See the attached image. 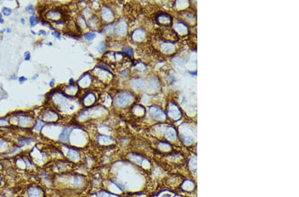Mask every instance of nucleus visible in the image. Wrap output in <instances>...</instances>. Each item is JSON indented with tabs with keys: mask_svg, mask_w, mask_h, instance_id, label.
Instances as JSON below:
<instances>
[{
	"mask_svg": "<svg viewBox=\"0 0 299 197\" xmlns=\"http://www.w3.org/2000/svg\"><path fill=\"white\" fill-rule=\"evenodd\" d=\"M165 134H166L167 137L170 139H174L176 137V133L172 128L168 129Z\"/></svg>",
	"mask_w": 299,
	"mask_h": 197,
	"instance_id": "4be33fe9",
	"label": "nucleus"
},
{
	"mask_svg": "<svg viewBox=\"0 0 299 197\" xmlns=\"http://www.w3.org/2000/svg\"><path fill=\"white\" fill-rule=\"evenodd\" d=\"M12 148L11 143L6 138L0 136V153L5 155Z\"/></svg>",
	"mask_w": 299,
	"mask_h": 197,
	"instance_id": "6e6552de",
	"label": "nucleus"
},
{
	"mask_svg": "<svg viewBox=\"0 0 299 197\" xmlns=\"http://www.w3.org/2000/svg\"><path fill=\"white\" fill-rule=\"evenodd\" d=\"M54 84H55V80L54 79H53V80H51V82H50L49 85L51 87H53V86H54Z\"/></svg>",
	"mask_w": 299,
	"mask_h": 197,
	"instance_id": "f704fd0d",
	"label": "nucleus"
},
{
	"mask_svg": "<svg viewBox=\"0 0 299 197\" xmlns=\"http://www.w3.org/2000/svg\"><path fill=\"white\" fill-rule=\"evenodd\" d=\"M144 37H145L144 31L141 29H137V30L134 31L132 33V39L134 41H137V42L144 39Z\"/></svg>",
	"mask_w": 299,
	"mask_h": 197,
	"instance_id": "4468645a",
	"label": "nucleus"
},
{
	"mask_svg": "<svg viewBox=\"0 0 299 197\" xmlns=\"http://www.w3.org/2000/svg\"><path fill=\"white\" fill-rule=\"evenodd\" d=\"M95 37H96V33H88L84 35L85 39L87 40L88 41H93Z\"/></svg>",
	"mask_w": 299,
	"mask_h": 197,
	"instance_id": "b1692460",
	"label": "nucleus"
},
{
	"mask_svg": "<svg viewBox=\"0 0 299 197\" xmlns=\"http://www.w3.org/2000/svg\"><path fill=\"white\" fill-rule=\"evenodd\" d=\"M46 17L49 19L53 20V21L56 22V20H59L62 17V13L60 11L57 10H53L49 11V12L47 13Z\"/></svg>",
	"mask_w": 299,
	"mask_h": 197,
	"instance_id": "f8f14e48",
	"label": "nucleus"
},
{
	"mask_svg": "<svg viewBox=\"0 0 299 197\" xmlns=\"http://www.w3.org/2000/svg\"><path fill=\"white\" fill-rule=\"evenodd\" d=\"M5 183V179L4 175H2L1 173H0V187H1Z\"/></svg>",
	"mask_w": 299,
	"mask_h": 197,
	"instance_id": "2f4dec72",
	"label": "nucleus"
},
{
	"mask_svg": "<svg viewBox=\"0 0 299 197\" xmlns=\"http://www.w3.org/2000/svg\"><path fill=\"white\" fill-rule=\"evenodd\" d=\"M5 31H6L7 33H10L11 32V29L10 28H7L6 29H5Z\"/></svg>",
	"mask_w": 299,
	"mask_h": 197,
	"instance_id": "58836bf2",
	"label": "nucleus"
},
{
	"mask_svg": "<svg viewBox=\"0 0 299 197\" xmlns=\"http://www.w3.org/2000/svg\"><path fill=\"white\" fill-rule=\"evenodd\" d=\"M27 80V78H25V76H21V77H19V83L21 84V83H23V82H24Z\"/></svg>",
	"mask_w": 299,
	"mask_h": 197,
	"instance_id": "473e14b6",
	"label": "nucleus"
},
{
	"mask_svg": "<svg viewBox=\"0 0 299 197\" xmlns=\"http://www.w3.org/2000/svg\"><path fill=\"white\" fill-rule=\"evenodd\" d=\"M97 195L99 197H112L111 194L106 192H99L97 194Z\"/></svg>",
	"mask_w": 299,
	"mask_h": 197,
	"instance_id": "c85d7f7f",
	"label": "nucleus"
},
{
	"mask_svg": "<svg viewBox=\"0 0 299 197\" xmlns=\"http://www.w3.org/2000/svg\"><path fill=\"white\" fill-rule=\"evenodd\" d=\"M17 123L21 129H29L33 128L35 123V119L31 115L27 113H19L17 116Z\"/></svg>",
	"mask_w": 299,
	"mask_h": 197,
	"instance_id": "f257e3e1",
	"label": "nucleus"
},
{
	"mask_svg": "<svg viewBox=\"0 0 299 197\" xmlns=\"http://www.w3.org/2000/svg\"><path fill=\"white\" fill-rule=\"evenodd\" d=\"M21 21H22V23H23V24H25V19H23V18H22V19H21Z\"/></svg>",
	"mask_w": 299,
	"mask_h": 197,
	"instance_id": "ea45409f",
	"label": "nucleus"
},
{
	"mask_svg": "<svg viewBox=\"0 0 299 197\" xmlns=\"http://www.w3.org/2000/svg\"><path fill=\"white\" fill-rule=\"evenodd\" d=\"M4 31H5V29H3V30H1V31H0V33H1V34H2V33H4Z\"/></svg>",
	"mask_w": 299,
	"mask_h": 197,
	"instance_id": "79ce46f5",
	"label": "nucleus"
},
{
	"mask_svg": "<svg viewBox=\"0 0 299 197\" xmlns=\"http://www.w3.org/2000/svg\"><path fill=\"white\" fill-rule=\"evenodd\" d=\"M95 100H96L95 95L93 93H88V94L86 95V96H85L83 102L85 105L90 106L91 104H94V103L95 102Z\"/></svg>",
	"mask_w": 299,
	"mask_h": 197,
	"instance_id": "2eb2a0df",
	"label": "nucleus"
},
{
	"mask_svg": "<svg viewBox=\"0 0 299 197\" xmlns=\"http://www.w3.org/2000/svg\"><path fill=\"white\" fill-rule=\"evenodd\" d=\"M122 51L124 52V54H126L128 57H131L133 56V49L130 47H128V46H124L122 48Z\"/></svg>",
	"mask_w": 299,
	"mask_h": 197,
	"instance_id": "412c9836",
	"label": "nucleus"
},
{
	"mask_svg": "<svg viewBox=\"0 0 299 197\" xmlns=\"http://www.w3.org/2000/svg\"><path fill=\"white\" fill-rule=\"evenodd\" d=\"M35 142L34 138L28 136H22L17 139V146L19 148H23V147L30 145L31 143Z\"/></svg>",
	"mask_w": 299,
	"mask_h": 197,
	"instance_id": "1a4fd4ad",
	"label": "nucleus"
},
{
	"mask_svg": "<svg viewBox=\"0 0 299 197\" xmlns=\"http://www.w3.org/2000/svg\"><path fill=\"white\" fill-rule=\"evenodd\" d=\"M98 140H99V142L100 143H102V144L111 143L112 142H113L114 141L112 137L106 136H102V135L98 137Z\"/></svg>",
	"mask_w": 299,
	"mask_h": 197,
	"instance_id": "a211bd4d",
	"label": "nucleus"
},
{
	"mask_svg": "<svg viewBox=\"0 0 299 197\" xmlns=\"http://www.w3.org/2000/svg\"><path fill=\"white\" fill-rule=\"evenodd\" d=\"M73 128L71 127H65L63 129L61 133L59 136V140L62 143H69L70 136L72 133Z\"/></svg>",
	"mask_w": 299,
	"mask_h": 197,
	"instance_id": "39448f33",
	"label": "nucleus"
},
{
	"mask_svg": "<svg viewBox=\"0 0 299 197\" xmlns=\"http://www.w3.org/2000/svg\"><path fill=\"white\" fill-rule=\"evenodd\" d=\"M25 10H26L27 12H28V13H31L32 15H34L35 8L33 7V5H28V6L25 8Z\"/></svg>",
	"mask_w": 299,
	"mask_h": 197,
	"instance_id": "cd10ccee",
	"label": "nucleus"
},
{
	"mask_svg": "<svg viewBox=\"0 0 299 197\" xmlns=\"http://www.w3.org/2000/svg\"><path fill=\"white\" fill-rule=\"evenodd\" d=\"M162 197H171V196L170 195H168V194H165V195H164Z\"/></svg>",
	"mask_w": 299,
	"mask_h": 197,
	"instance_id": "a19ab883",
	"label": "nucleus"
},
{
	"mask_svg": "<svg viewBox=\"0 0 299 197\" xmlns=\"http://www.w3.org/2000/svg\"><path fill=\"white\" fill-rule=\"evenodd\" d=\"M74 82H75V81L73 80V78H70V80H69V84L70 85H73Z\"/></svg>",
	"mask_w": 299,
	"mask_h": 197,
	"instance_id": "4c0bfd02",
	"label": "nucleus"
},
{
	"mask_svg": "<svg viewBox=\"0 0 299 197\" xmlns=\"http://www.w3.org/2000/svg\"><path fill=\"white\" fill-rule=\"evenodd\" d=\"M29 23H30L31 27H33L39 23V21H38V18L35 15H32L30 17V18H29Z\"/></svg>",
	"mask_w": 299,
	"mask_h": 197,
	"instance_id": "5701e85b",
	"label": "nucleus"
},
{
	"mask_svg": "<svg viewBox=\"0 0 299 197\" xmlns=\"http://www.w3.org/2000/svg\"><path fill=\"white\" fill-rule=\"evenodd\" d=\"M2 13H3V14H4V16L8 17V16H10L11 13H12V10L8 7H4L2 10Z\"/></svg>",
	"mask_w": 299,
	"mask_h": 197,
	"instance_id": "393cba45",
	"label": "nucleus"
},
{
	"mask_svg": "<svg viewBox=\"0 0 299 197\" xmlns=\"http://www.w3.org/2000/svg\"><path fill=\"white\" fill-rule=\"evenodd\" d=\"M42 120L44 122H54L57 121L59 119V114L53 110H48L43 112L42 114Z\"/></svg>",
	"mask_w": 299,
	"mask_h": 197,
	"instance_id": "0eeeda50",
	"label": "nucleus"
},
{
	"mask_svg": "<svg viewBox=\"0 0 299 197\" xmlns=\"http://www.w3.org/2000/svg\"><path fill=\"white\" fill-rule=\"evenodd\" d=\"M67 157L68 158V160L70 162H76V161H79L81 159V155L79 150L73 148H70L69 149V151H68Z\"/></svg>",
	"mask_w": 299,
	"mask_h": 197,
	"instance_id": "423d86ee",
	"label": "nucleus"
},
{
	"mask_svg": "<svg viewBox=\"0 0 299 197\" xmlns=\"http://www.w3.org/2000/svg\"><path fill=\"white\" fill-rule=\"evenodd\" d=\"M115 31L118 35L123 36L126 33L127 31L126 23L124 21H122L118 22L116 25V27H115Z\"/></svg>",
	"mask_w": 299,
	"mask_h": 197,
	"instance_id": "9b49d317",
	"label": "nucleus"
},
{
	"mask_svg": "<svg viewBox=\"0 0 299 197\" xmlns=\"http://www.w3.org/2000/svg\"><path fill=\"white\" fill-rule=\"evenodd\" d=\"M24 56H25V61H29V60L31 59V54L29 51L25 52V54H24Z\"/></svg>",
	"mask_w": 299,
	"mask_h": 197,
	"instance_id": "c756f323",
	"label": "nucleus"
},
{
	"mask_svg": "<svg viewBox=\"0 0 299 197\" xmlns=\"http://www.w3.org/2000/svg\"><path fill=\"white\" fill-rule=\"evenodd\" d=\"M150 114L152 117L157 119H161L164 117V114L162 111L156 108H151L150 110Z\"/></svg>",
	"mask_w": 299,
	"mask_h": 197,
	"instance_id": "f3484780",
	"label": "nucleus"
},
{
	"mask_svg": "<svg viewBox=\"0 0 299 197\" xmlns=\"http://www.w3.org/2000/svg\"><path fill=\"white\" fill-rule=\"evenodd\" d=\"M45 124L46 122H44L42 120L38 118L36 120V122H35L33 127V129L36 132H40L42 130L43 128L45 125Z\"/></svg>",
	"mask_w": 299,
	"mask_h": 197,
	"instance_id": "dca6fc26",
	"label": "nucleus"
},
{
	"mask_svg": "<svg viewBox=\"0 0 299 197\" xmlns=\"http://www.w3.org/2000/svg\"><path fill=\"white\" fill-rule=\"evenodd\" d=\"M52 35L57 39H61V33H59V31H53L52 33Z\"/></svg>",
	"mask_w": 299,
	"mask_h": 197,
	"instance_id": "7c9ffc66",
	"label": "nucleus"
},
{
	"mask_svg": "<svg viewBox=\"0 0 299 197\" xmlns=\"http://www.w3.org/2000/svg\"><path fill=\"white\" fill-rule=\"evenodd\" d=\"M101 17L103 19L106 21H110L112 20L114 15L110 9L106 7L102 10L101 13Z\"/></svg>",
	"mask_w": 299,
	"mask_h": 197,
	"instance_id": "ddd939ff",
	"label": "nucleus"
},
{
	"mask_svg": "<svg viewBox=\"0 0 299 197\" xmlns=\"http://www.w3.org/2000/svg\"><path fill=\"white\" fill-rule=\"evenodd\" d=\"M72 167L71 162L65 160H57L53 165V171L57 173H67Z\"/></svg>",
	"mask_w": 299,
	"mask_h": 197,
	"instance_id": "7ed1b4c3",
	"label": "nucleus"
},
{
	"mask_svg": "<svg viewBox=\"0 0 299 197\" xmlns=\"http://www.w3.org/2000/svg\"><path fill=\"white\" fill-rule=\"evenodd\" d=\"M134 100V94L128 91H122L118 94L114 102L118 107H126Z\"/></svg>",
	"mask_w": 299,
	"mask_h": 197,
	"instance_id": "f03ea898",
	"label": "nucleus"
},
{
	"mask_svg": "<svg viewBox=\"0 0 299 197\" xmlns=\"http://www.w3.org/2000/svg\"><path fill=\"white\" fill-rule=\"evenodd\" d=\"M4 165H3L1 161H0V173H1L2 171V170H4Z\"/></svg>",
	"mask_w": 299,
	"mask_h": 197,
	"instance_id": "72a5a7b5",
	"label": "nucleus"
},
{
	"mask_svg": "<svg viewBox=\"0 0 299 197\" xmlns=\"http://www.w3.org/2000/svg\"><path fill=\"white\" fill-rule=\"evenodd\" d=\"M106 49V44L104 42V41H102V42L100 43L99 44V45L98 46V47H97V50H98V51H99L100 53H101V52H102L103 51H105Z\"/></svg>",
	"mask_w": 299,
	"mask_h": 197,
	"instance_id": "a878e982",
	"label": "nucleus"
},
{
	"mask_svg": "<svg viewBox=\"0 0 299 197\" xmlns=\"http://www.w3.org/2000/svg\"><path fill=\"white\" fill-rule=\"evenodd\" d=\"M39 35H47L46 32H45V31H43V30H41V31H39Z\"/></svg>",
	"mask_w": 299,
	"mask_h": 197,
	"instance_id": "e433bc0d",
	"label": "nucleus"
},
{
	"mask_svg": "<svg viewBox=\"0 0 299 197\" xmlns=\"http://www.w3.org/2000/svg\"><path fill=\"white\" fill-rule=\"evenodd\" d=\"M10 121L5 117H0V128H7L10 125Z\"/></svg>",
	"mask_w": 299,
	"mask_h": 197,
	"instance_id": "aec40b11",
	"label": "nucleus"
},
{
	"mask_svg": "<svg viewBox=\"0 0 299 197\" xmlns=\"http://www.w3.org/2000/svg\"><path fill=\"white\" fill-rule=\"evenodd\" d=\"M27 197H44L45 191L43 187L37 184H30L26 189Z\"/></svg>",
	"mask_w": 299,
	"mask_h": 197,
	"instance_id": "20e7f679",
	"label": "nucleus"
},
{
	"mask_svg": "<svg viewBox=\"0 0 299 197\" xmlns=\"http://www.w3.org/2000/svg\"><path fill=\"white\" fill-rule=\"evenodd\" d=\"M72 181L75 188H81L85 183V177L81 175H75L72 179Z\"/></svg>",
	"mask_w": 299,
	"mask_h": 197,
	"instance_id": "9d476101",
	"label": "nucleus"
},
{
	"mask_svg": "<svg viewBox=\"0 0 299 197\" xmlns=\"http://www.w3.org/2000/svg\"><path fill=\"white\" fill-rule=\"evenodd\" d=\"M132 87H134L135 89H137V90H140V89H142V88L144 87V82L142 81V80H141V79H135V80H134L132 81Z\"/></svg>",
	"mask_w": 299,
	"mask_h": 197,
	"instance_id": "6ab92c4d",
	"label": "nucleus"
},
{
	"mask_svg": "<svg viewBox=\"0 0 299 197\" xmlns=\"http://www.w3.org/2000/svg\"><path fill=\"white\" fill-rule=\"evenodd\" d=\"M0 23H1V24H4V19H3V17H2V15H1V13H0Z\"/></svg>",
	"mask_w": 299,
	"mask_h": 197,
	"instance_id": "c9c22d12",
	"label": "nucleus"
},
{
	"mask_svg": "<svg viewBox=\"0 0 299 197\" xmlns=\"http://www.w3.org/2000/svg\"><path fill=\"white\" fill-rule=\"evenodd\" d=\"M105 30H106V33H107L108 34H112L115 31V28L114 27L113 25H109L107 26V27L106 28Z\"/></svg>",
	"mask_w": 299,
	"mask_h": 197,
	"instance_id": "bb28decb",
	"label": "nucleus"
}]
</instances>
